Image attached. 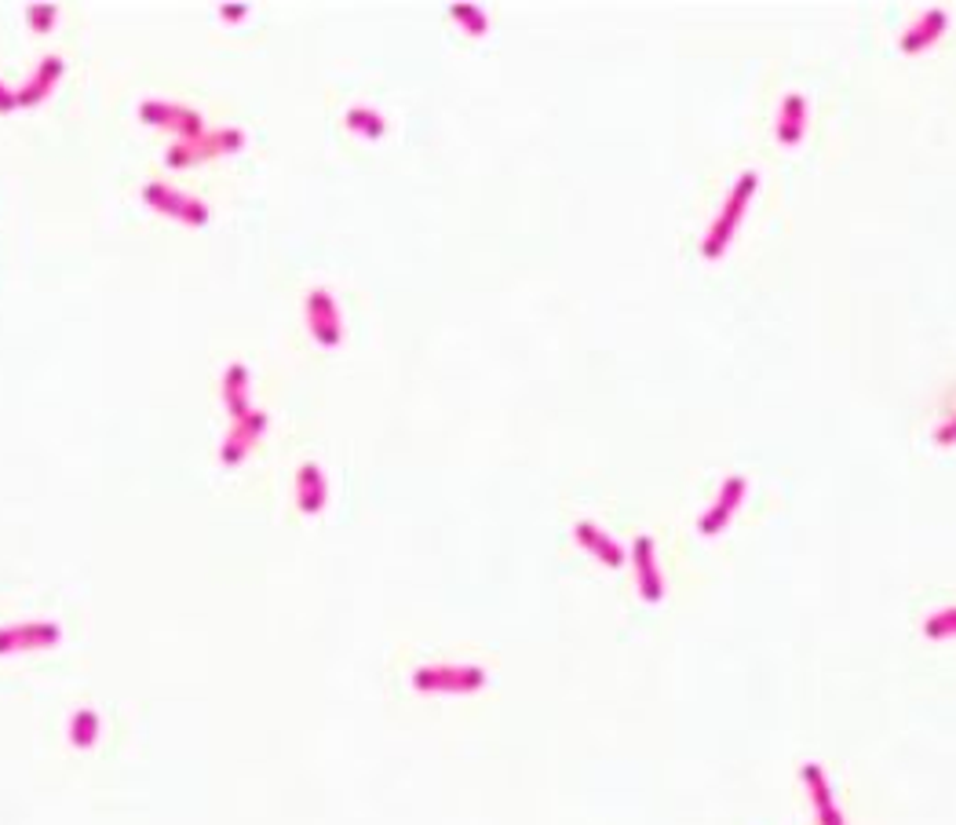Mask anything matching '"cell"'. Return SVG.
Returning a JSON list of instances; mask_svg holds the SVG:
<instances>
[{
	"label": "cell",
	"instance_id": "1",
	"mask_svg": "<svg viewBox=\"0 0 956 825\" xmlns=\"http://www.w3.org/2000/svg\"><path fill=\"white\" fill-rule=\"evenodd\" d=\"M756 187H759V176H756V172H742V179H737L734 187H731V194H726V201H723L720 216H715V223H712L709 237H704V256H712V259H715L726 245H731V237H734V231H737V223H742V216H745V209H748V201H753Z\"/></svg>",
	"mask_w": 956,
	"mask_h": 825
},
{
	"label": "cell",
	"instance_id": "2",
	"mask_svg": "<svg viewBox=\"0 0 956 825\" xmlns=\"http://www.w3.org/2000/svg\"><path fill=\"white\" fill-rule=\"evenodd\" d=\"M745 493H748V479H745V475H731V479H723L720 493H715V501L704 508V515L698 519L701 534L704 537H720L723 530H726V523H731V519L737 515V508H742Z\"/></svg>",
	"mask_w": 956,
	"mask_h": 825
},
{
	"label": "cell",
	"instance_id": "3",
	"mask_svg": "<svg viewBox=\"0 0 956 825\" xmlns=\"http://www.w3.org/2000/svg\"><path fill=\"white\" fill-rule=\"evenodd\" d=\"M800 778H803V786H807V792H811V803H814V814H818V825H847L843 807H840V800H836L832 781L821 770V764H803Z\"/></svg>",
	"mask_w": 956,
	"mask_h": 825
},
{
	"label": "cell",
	"instance_id": "4",
	"mask_svg": "<svg viewBox=\"0 0 956 825\" xmlns=\"http://www.w3.org/2000/svg\"><path fill=\"white\" fill-rule=\"evenodd\" d=\"M632 562H636V584H639V595L646 603H661L665 595V573H661V562H657V548L650 537H636L632 545Z\"/></svg>",
	"mask_w": 956,
	"mask_h": 825
},
{
	"label": "cell",
	"instance_id": "5",
	"mask_svg": "<svg viewBox=\"0 0 956 825\" xmlns=\"http://www.w3.org/2000/svg\"><path fill=\"white\" fill-rule=\"evenodd\" d=\"M578 541L603 562V567H625V562H628L625 548L617 545L614 534H606V530H599L595 523H581L578 526Z\"/></svg>",
	"mask_w": 956,
	"mask_h": 825
},
{
	"label": "cell",
	"instance_id": "6",
	"mask_svg": "<svg viewBox=\"0 0 956 825\" xmlns=\"http://www.w3.org/2000/svg\"><path fill=\"white\" fill-rule=\"evenodd\" d=\"M923 636L928 639H956V603L934 611L928 621H923Z\"/></svg>",
	"mask_w": 956,
	"mask_h": 825
},
{
	"label": "cell",
	"instance_id": "7",
	"mask_svg": "<svg viewBox=\"0 0 956 825\" xmlns=\"http://www.w3.org/2000/svg\"><path fill=\"white\" fill-rule=\"evenodd\" d=\"M785 103H789L792 117H789V114H781V139H785V143H800V136H803V114H807V103H803V95H796V92H792Z\"/></svg>",
	"mask_w": 956,
	"mask_h": 825
}]
</instances>
